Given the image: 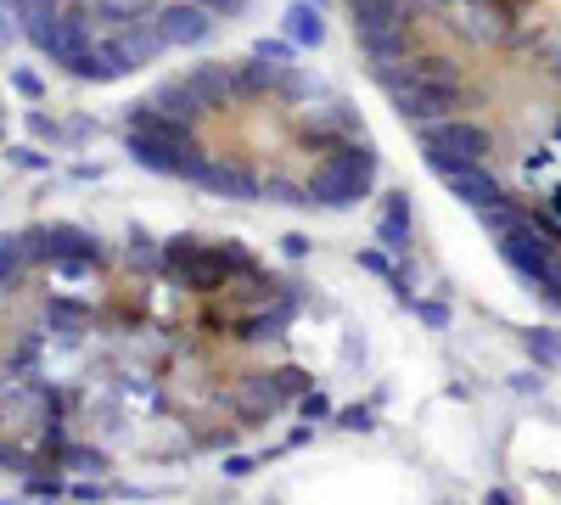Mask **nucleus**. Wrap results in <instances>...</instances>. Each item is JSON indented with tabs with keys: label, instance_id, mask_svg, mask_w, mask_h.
Masks as SVG:
<instances>
[{
	"label": "nucleus",
	"instance_id": "39448f33",
	"mask_svg": "<svg viewBox=\"0 0 561 505\" xmlns=\"http://www.w3.org/2000/svg\"><path fill=\"white\" fill-rule=\"evenodd\" d=\"M421 129V152H427L433 174L460 169V163H483L494 152V135L472 118H438V124H415Z\"/></svg>",
	"mask_w": 561,
	"mask_h": 505
},
{
	"label": "nucleus",
	"instance_id": "0eeeda50",
	"mask_svg": "<svg viewBox=\"0 0 561 505\" xmlns=\"http://www.w3.org/2000/svg\"><path fill=\"white\" fill-rule=\"evenodd\" d=\"M23 248H28V264H57V259H79V253L102 259L96 237L79 231V225H39V231L23 237Z\"/></svg>",
	"mask_w": 561,
	"mask_h": 505
},
{
	"label": "nucleus",
	"instance_id": "9d476101",
	"mask_svg": "<svg viewBox=\"0 0 561 505\" xmlns=\"http://www.w3.org/2000/svg\"><path fill=\"white\" fill-rule=\"evenodd\" d=\"M197 186L214 192V197H237V203H259V197H264V180H259V174H248L242 163H219V158H208V169H203Z\"/></svg>",
	"mask_w": 561,
	"mask_h": 505
},
{
	"label": "nucleus",
	"instance_id": "20e7f679",
	"mask_svg": "<svg viewBox=\"0 0 561 505\" xmlns=\"http://www.w3.org/2000/svg\"><path fill=\"white\" fill-rule=\"evenodd\" d=\"M163 264L180 287H197V292H214L225 287V275L230 269H248V253L242 248H208V242H192V237H180L163 248Z\"/></svg>",
	"mask_w": 561,
	"mask_h": 505
},
{
	"label": "nucleus",
	"instance_id": "f257e3e1",
	"mask_svg": "<svg viewBox=\"0 0 561 505\" xmlns=\"http://www.w3.org/2000/svg\"><path fill=\"white\" fill-rule=\"evenodd\" d=\"M370 186H377V147L359 135V141H343V147H332V152L320 158V169L309 180V203L343 214V208L365 203Z\"/></svg>",
	"mask_w": 561,
	"mask_h": 505
},
{
	"label": "nucleus",
	"instance_id": "ddd939ff",
	"mask_svg": "<svg viewBox=\"0 0 561 505\" xmlns=\"http://www.w3.org/2000/svg\"><path fill=\"white\" fill-rule=\"evenodd\" d=\"M280 28H287V39H293V45H304V51H314V45L325 39V18H320L314 0H293L287 18H280Z\"/></svg>",
	"mask_w": 561,
	"mask_h": 505
},
{
	"label": "nucleus",
	"instance_id": "7ed1b4c3",
	"mask_svg": "<svg viewBox=\"0 0 561 505\" xmlns=\"http://www.w3.org/2000/svg\"><path fill=\"white\" fill-rule=\"evenodd\" d=\"M494 248H500V259H505L511 269H517L534 292H545V287L556 282V269H561V242H550L528 214H523L517 225H511V231H500V237H494Z\"/></svg>",
	"mask_w": 561,
	"mask_h": 505
},
{
	"label": "nucleus",
	"instance_id": "4468645a",
	"mask_svg": "<svg viewBox=\"0 0 561 505\" xmlns=\"http://www.w3.org/2000/svg\"><path fill=\"white\" fill-rule=\"evenodd\" d=\"M23 264H28L23 237H0V287H12L18 275H23Z\"/></svg>",
	"mask_w": 561,
	"mask_h": 505
},
{
	"label": "nucleus",
	"instance_id": "5701e85b",
	"mask_svg": "<svg viewBox=\"0 0 561 505\" xmlns=\"http://www.w3.org/2000/svg\"><path fill=\"white\" fill-rule=\"evenodd\" d=\"M62 461H73V467H90V472H102V455H96V449H62Z\"/></svg>",
	"mask_w": 561,
	"mask_h": 505
},
{
	"label": "nucleus",
	"instance_id": "c756f323",
	"mask_svg": "<svg viewBox=\"0 0 561 505\" xmlns=\"http://www.w3.org/2000/svg\"><path fill=\"white\" fill-rule=\"evenodd\" d=\"M483 505H511V494H505V489H489V500H483Z\"/></svg>",
	"mask_w": 561,
	"mask_h": 505
},
{
	"label": "nucleus",
	"instance_id": "2eb2a0df",
	"mask_svg": "<svg viewBox=\"0 0 561 505\" xmlns=\"http://www.w3.org/2000/svg\"><path fill=\"white\" fill-rule=\"evenodd\" d=\"M523 343L539 359V371H556V365H561V337L556 332H523Z\"/></svg>",
	"mask_w": 561,
	"mask_h": 505
},
{
	"label": "nucleus",
	"instance_id": "bb28decb",
	"mask_svg": "<svg viewBox=\"0 0 561 505\" xmlns=\"http://www.w3.org/2000/svg\"><path fill=\"white\" fill-rule=\"evenodd\" d=\"M539 298H545V303H550V309H561V269H556V282H550V287H545V292H539Z\"/></svg>",
	"mask_w": 561,
	"mask_h": 505
},
{
	"label": "nucleus",
	"instance_id": "9b49d317",
	"mask_svg": "<svg viewBox=\"0 0 561 505\" xmlns=\"http://www.w3.org/2000/svg\"><path fill=\"white\" fill-rule=\"evenodd\" d=\"M377 242H382V253H410V197L404 192H388V203L377 214Z\"/></svg>",
	"mask_w": 561,
	"mask_h": 505
},
{
	"label": "nucleus",
	"instance_id": "aec40b11",
	"mask_svg": "<svg viewBox=\"0 0 561 505\" xmlns=\"http://www.w3.org/2000/svg\"><path fill=\"white\" fill-rule=\"evenodd\" d=\"M293 51H298L293 39H264V45H259L253 57H264V62H293Z\"/></svg>",
	"mask_w": 561,
	"mask_h": 505
},
{
	"label": "nucleus",
	"instance_id": "f8f14e48",
	"mask_svg": "<svg viewBox=\"0 0 561 505\" xmlns=\"http://www.w3.org/2000/svg\"><path fill=\"white\" fill-rule=\"evenodd\" d=\"M180 84L192 90V96L203 102V113H208V107H225V96L237 90V73H230V68H219V62H203V68H192V73H185Z\"/></svg>",
	"mask_w": 561,
	"mask_h": 505
},
{
	"label": "nucleus",
	"instance_id": "1a4fd4ad",
	"mask_svg": "<svg viewBox=\"0 0 561 505\" xmlns=\"http://www.w3.org/2000/svg\"><path fill=\"white\" fill-rule=\"evenodd\" d=\"M438 180L449 186V197H460V203L472 208V214H483V208H494V203L505 197V192H500V180H494L483 163H460V169H444Z\"/></svg>",
	"mask_w": 561,
	"mask_h": 505
},
{
	"label": "nucleus",
	"instance_id": "4be33fe9",
	"mask_svg": "<svg viewBox=\"0 0 561 505\" xmlns=\"http://www.w3.org/2000/svg\"><path fill=\"white\" fill-rule=\"evenodd\" d=\"M410 309L427 320V326H449V309H444V303H410Z\"/></svg>",
	"mask_w": 561,
	"mask_h": 505
},
{
	"label": "nucleus",
	"instance_id": "c85d7f7f",
	"mask_svg": "<svg viewBox=\"0 0 561 505\" xmlns=\"http://www.w3.org/2000/svg\"><path fill=\"white\" fill-rule=\"evenodd\" d=\"M343 427H359V433H365V427H370V416H365V410H343Z\"/></svg>",
	"mask_w": 561,
	"mask_h": 505
},
{
	"label": "nucleus",
	"instance_id": "dca6fc26",
	"mask_svg": "<svg viewBox=\"0 0 561 505\" xmlns=\"http://www.w3.org/2000/svg\"><path fill=\"white\" fill-rule=\"evenodd\" d=\"M264 197H270V203H287V208H304V203H309V186H293V180L270 174V180H264Z\"/></svg>",
	"mask_w": 561,
	"mask_h": 505
},
{
	"label": "nucleus",
	"instance_id": "412c9836",
	"mask_svg": "<svg viewBox=\"0 0 561 505\" xmlns=\"http://www.w3.org/2000/svg\"><path fill=\"white\" fill-rule=\"evenodd\" d=\"M12 84L23 90V96H28V102H39V96H45V84H39V79H34L28 68H18V73H12Z\"/></svg>",
	"mask_w": 561,
	"mask_h": 505
},
{
	"label": "nucleus",
	"instance_id": "a211bd4d",
	"mask_svg": "<svg viewBox=\"0 0 561 505\" xmlns=\"http://www.w3.org/2000/svg\"><path fill=\"white\" fill-rule=\"evenodd\" d=\"M28 135H34V141H51V147H62L68 135H79V129H62V124H51L45 113H28Z\"/></svg>",
	"mask_w": 561,
	"mask_h": 505
},
{
	"label": "nucleus",
	"instance_id": "423d86ee",
	"mask_svg": "<svg viewBox=\"0 0 561 505\" xmlns=\"http://www.w3.org/2000/svg\"><path fill=\"white\" fill-rule=\"evenodd\" d=\"M96 51H102L107 73H113V79H124V73H135V68L158 62V57L169 51V39L158 34V23H152V18H129V23H118V28H107V34L96 39Z\"/></svg>",
	"mask_w": 561,
	"mask_h": 505
},
{
	"label": "nucleus",
	"instance_id": "6ab92c4d",
	"mask_svg": "<svg viewBox=\"0 0 561 505\" xmlns=\"http://www.w3.org/2000/svg\"><path fill=\"white\" fill-rule=\"evenodd\" d=\"M90 269H96V259H90V253H79V259H57V264H51L57 282H84Z\"/></svg>",
	"mask_w": 561,
	"mask_h": 505
},
{
	"label": "nucleus",
	"instance_id": "f03ea898",
	"mask_svg": "<svg viewBox=\"0 0 561 505\" xmlns=\"http://www.w3.org/2000/svg\"><path fill=\"white\" fill-rule=\"evenodd\" d=\"M377 84L388 90V102L399 118L410 124H438V118H455V107H466V79H421V73H404V68H388L377 73Z\"/></svg>",
	"mask_w": 561,
	"mask_h": 505
},
{
	"label": "nucleus",
	"instance_id": "cd10ccee",
	"mask_svg": "<svg viewBox=\"0 0 561 505\" xmlns=\"http://www.w3.org/2000/svg\"><path fill=\"white\" fill-rule=\"evenodd\" d=\"M325 410H332V404H325L320 393H309V399H304V416H325Z\"/></svg>",
	"mask_w": 561,
	"mask_h": 505
},
{
	"label": "nucleus",
	"instance_id": "f3484780",
	"mask_svg": "<svg viewBox=\"0 0 561 505\" xmlns=\"http://www.w3.org/2000/svg\"><path fill=\"white\" fill-rule=\"evenodd\" d=\"M534 57H539L545 73L561 84V34H539V39H534Z\"/></svg>",
	"mask_w": 561,
	"mask_h": 505
},
{
	"label": "nucleus",
	"instance_id": "6e6552de",
	"mask_svg": "<svg viewBox=\"0 0 561 505\" xmlns=\"http://www.w3.org/2000/svg\"><path fill=\"white\" fill-rule=\"evenodd\" d=\"M152 23H158V34H163L169 45H203V39L214 34V12L197 7V0H169Z\"/></svg>",
	"mask_w": 561,
	"mask_h": 505
},
{
	"label": "nucleus",
	"instance_id": "a878e982",
	"mask_svg": "<svg viewBox=\"0 0 561 505\" xmlns=\"http://www.w3.org/2000/svg\"><path fill=\"white\" fill-rule=\"evenodd\" d=\"M359 269H377V275H393L388 253H359Z\"/></svg>",
	"mask_w": 561,
	"mask_h": 505
},
{
	"label": "nucleus",
	"instance_id": "393cba45",
	"mask_svg": "<svg viewBox=\"0 0 561 505\" xmlns=\"http://www.w3.org/2000/svg\"><path fill=\"white\" fill-rule=\"evenodd\" d=\"M129 264H152V237H135L129 242Z\"/></svg>",
	"mask_w": 561,
	"mask_h": 505
},
{
	"label": "nucleus",
	"instance_id": "b1692460",
	"mask_svg": "<svg viewBox=\"0 0 561 505\" xmlns=\"http://www.w3.org/2000/svg\"><path fill=\"white\" fill-rule=\"evenodd\" d=\"M197 7H208L214 18H237V12L248 7V0H197Z\"/></svg>",
	"mask_w": 561,
	"mask_h": 505
}]
</instances>
